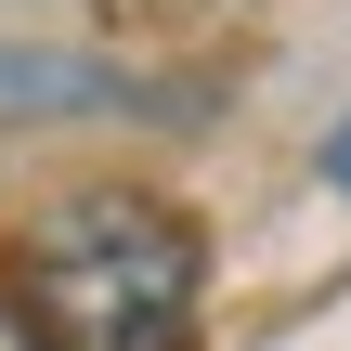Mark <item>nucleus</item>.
Instances as JSON below:
<instances>
[{
    "mask_svg": "<svg viewBox=\"0 0 351 351\" xmlns=\"http://www.w3.org/2000/svg\"><path fill=\"white\" fill-rule=\"evenodd\" d=\"M326 182H339V195H351V130H339V143H326Z\"/></svg>",
    "mask_w": 351,
    "mask_h": 351,
    "instance_id": "4",
    "label": "nucleus"
},
{
    "mask_svg": "<svg viewBox=\"0 0 351 351\" xmlns=\"http://www.w3.org/2000/svg\"><path fill=\"white\" fill-rule=\"evenodd\" d=\"M65 117H117V130H182L195 104L169 78H130L104 52H52V39H0V130H65Z\"/></svg>",
    "mask_w": 351,
    "mask_h": 351,
    "instance_id": "2",
    "label": "nucleus"
},
{
    "mask_svg": "<svg viewBox=\"0 0 351 351\" xmlns=\"http://www.w3.org/2000/svg\"><path fill=\"white\" fill-rule=\"evenodd\" d=\"M0 351H52L39 326H26V300H13V287H0Z\"/></svg>",
    "mask_w": 351,
    "mask_h": 351,
    "instance_id": "3",
    "label": "nucleus"
},
{
    "mask_svg": "<svg viewBox=\"0 0 351 351\" xmlns=\"http://www.w3.org/2000/svg\"><path fill=\"white\" fill-rule=\"evenodd\" d=\"M13 300H26V326L52 351H195L208 247H195V221L169 195L91 182V195H52L26 221Z\"/></svg>",
    "mask_w": 351,
    "mask_h": 351,
    "instance_id": "1",
    "label": "nucleus"
}]
</instances>
